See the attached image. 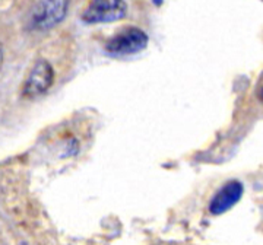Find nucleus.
<instances>
[{"instance_id":"nucleus-4","label":"nucleus","mask_w":263,"mask_h":245,"mask_svg":"<svg viewBox=\"0 0 263 245\" xmlns=\"http://www.w3.org/2000/svg\"><path fill=\"white\" fill-rule=\"evenodd\" d=\"M126 12L124 0H91L82 19L86 24H107L124 18Z\"/></svg>"},{"instance_id":"nucleus-5","label":"nucleus","mask_w":263,"mask_h":245,"mask_svg":"<svg viewBox=\"0 0 263 245\" xmlns=\"http://www.w3.org/2000/svg\"><path fill=\"white\" fill-rule=\"evenodd\" d=\"M241 196H243V184L238 181H230L214 196L209 205V212L212 215H222L227 210L235 206Z\"/></svg>"},{"instance_id":"nucleus-6","label":"nucleus","mask_w":263,"mask_h":245,"mask_svg":"<svg viewBox=\"0 0 263 245\" xmlns=\"http://www.w3.org/2000/svg\"><path fill=\"white\" fill-rule=\"evenodd\" d=\"M257 98L263 103V82L259 85V88H257Z\"/></svg>"},{"instance_id":"nucleus-2","label":"nucleus","mask_w":263,"mask_h":245,"mask_svg":"<svg viewBox=\"0 0 263 245\" xmlns=\"http://www.w3.org/2000/svg\"><path fill=\"white\" fill-rule=\"evenodd\" d=\"M54 70L47 60H38L22 84V96L34 99L44 95L53 85Z\"/></svg>"},{"instance_id":"nucleus-1","label":"nucleus","mask_w":263,"mask_h":245,"mask_svg":"<svg viewBox=\"0 0 263 245\" xmlns=\"http://www.w3.org/2000/svg\"><path fill=\"white\" fill-rule=\"evenodd\" d=\"M69 0H37L31 10V28L47 31L65 19Z\"/></svg>"},{"instance_id":"nucleus-7","label":"nucleus","mask_w":263,"mask_h":245,"mask_svg":"<svg viewBox=\"0 0 263 245\" xmlns=\"http://www.w3.org/2000/svg\"><path fill=\"white\" fill-rule=\"evenodd\" d=\"M2 65H3V47L0 44V69H2Z\"/></svg>"},{"instance_id":"nucleus-3","label":"nucleus","mask_w":263,"mask_h":245,"mask_svg":"<svg viewBox=\"0 0 263 245\" xmlns=\"http://www.w3.org/2000/svg\"><path fill=\"white\" fill-rule=\"evenodd\" d=\"M148 46V35L139 28L123 29L122 32L111 37L107 44V53L114 56H127L136 54Z\"/></svg>"}]
</instances>
